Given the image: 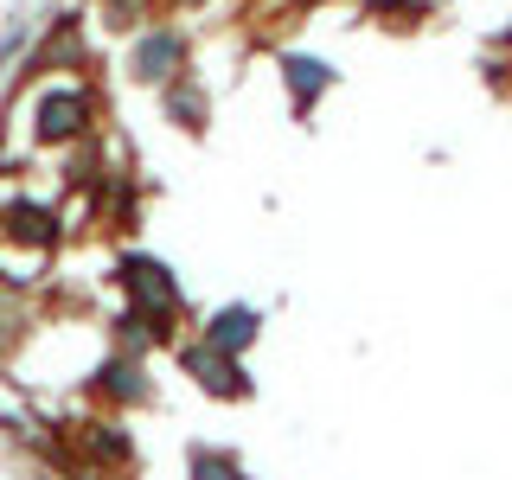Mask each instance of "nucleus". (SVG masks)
<instances>
[{"mask_svg":"<svg viewBox=\"0 0 512 480\" xmlns=\"http://www.w3.org/2000/svg\"><path fill=\"white\" fill-rule=\"evenodd\" d=\"M250 333H256V314H250V308H231V314H218V327H212V346H224V352H231V346H244Z\"/></svg>","mask_w":512,"mask_h":480,"instance_id":"nucleus-1","label":"nucleus"},{"mask_svg":"<svg viewBox=\"0 0 512 480\" xmlns=\"http://www.w3.org/2000/svg\"><path fill=\"white\" fill-rule=\"evenodd\" d=\"M192 480H237V461H224V455H199V461H192Z\"/></svg>","mask_w":512,"mask_h":480,"instance_id":"nucleus-2","label":"nucleus"}]
</instances>
